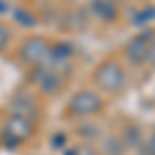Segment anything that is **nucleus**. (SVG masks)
I'll return each instance as SVG.
<instances>
[{
    "label": "nucleus",
    "instance_id": "6ab92c4d",
    "mask_svg": "<svg viewBox=\"0 0 155 155\" xmlns=\"http://www.w3.org/2000/svg\"><path fill=\"white\" fill-rule=\"evenodd\" d=\"M8 2H4V0H0V15H4V12H8Z\"/></svg>",
    "mask_w": 155,
    "mask_h": 155
},
{
    "label": "nucleus",
    "instance_id": "423d86ee",
    "mask_svg": "<svg viewBox=\"0 0 155 155\" xmlns=\"http://www.w3.org/2000/svg\"><path fill=\"white\" fill-rule=\"evenodd\" d=\"M31 81H33V85H35L41 93L54 95V93H58L60 89H62L64 77H60L58 72H54L52 68H48V66L41 64V66H35V68L31 71Z\"/></svg>",
    "mask_w": 155,
    "mask_h": 155
},
{
    "label": "nucleus",
    "instance_id": "f257e3e1",
    "mask_svg": "<svg viewBox=\"0 0 155 155\" xmlns=\"http://www.w3.org/2000/svg\"><path fill=\"white\" fill-rule=\"evenodd\" d=\"M93 83L104 93H118L126 85V71L120 66L116 60H107L99 64L93 72Z\"/></svg>",
    "mask_w": 155,
    "mask_h": 155
},
{
    "label": "nucleus",
    "instance_id": "0eeeda50",
    "mask_svg": "<svg viewBox=\"0 0 155 155\" xmlns=\"http://www.w3.org/2000/svg\"><path fill=\"white\" fill-rule=\"evenodd\" d=\"M74 54L72 44H58L56 48H50V54L44 66L52 68L54 72H58L60 77H64L66 72H71V58Z\"/></svg>",
    "mask_w": 155,
    "mask_h": 155
},
{
    "label": "nucleus",
    "instance_id": "f3484780",
    "mask_svg": "<svg viewBox=\"0 0 155 155\" xmlns=\"http://www.w3.org/2000/svg\"><path fill=\"white\" fill-rule=\"evenodd\" d=\"M64 134H54V137H52V147H54V149H62V147H64Z\"/></svg>",
    "mask_w": 155,
    "mask_h": 155
},
{
    "label": "nucleus",
    "instance_id": "ddd939ff",
    "mask_svg": "<svg viewBox=\"0 0 155 155\" xmlns=\"http://www.w3.org/2000/svg\"><path fill=\"white\" fill-rule=\"evenodd\" d=\"M12 15H15V21H17V23H21L23 27H33V25L37 23V21H35V17H33L31 12L21 11V8H17V11L12 12Z\"/></svg>",
    "mask_w": 155,
    "mask_h": 155
},
{
    "label": "nucleus",
    "instance_id": "f8f14e48",
    "mask_svg": "<svg viewBox=\"0 0 155 155\" xmlns=\"http://www.w3.org/2000/svg\"><path fill=\"white\" fill-rule=\"evenodd\" d=\"M153 19H155V6H147V8H143L139 15L132 17V23L134 25H145V23H149V21H153Z\"/></svg>",
    "mask_w": 155,
    "mask_h": 155
},
{
    "label": "nucleus",
    "instance_id": "4468645a",
    "mask_svg": "<svg viewBox=\"0 0 155 155\" xmlns=\"http://www.w3.org/2000/svg\"><path fill=\"white\" fill-rule=\"evenodd\" d=\"M77 132H79L83 139H93V137L99 134V130H97L95 124H81V126L77 128Z\"/></svg>",
    "mask_w": 155,
    "mask_h": 155
},
{
    "label": "nucleus",
    "instance_id": "dca6fc26",
    "mask_svg": "<svg viewBox=\"0 0 155 155\" xmlns=\"http://www.w3.org/2000/svg\"><path fill=\"white\" fill-rule=\"evenodd\" d=\"M8 29L4 27V25H0V50L6 48V44H8Z\"/></svg>",
    "mask_w": 155,
    "mask_h": 155
},
{
    "label": "nucleus",
    "instance_id": "1a4fd4ad",
    "mask_svg": "<svg viewBox=\"0 0 155 155\" xmlns=\"http://www.w3.org/2000/svg\"><path fill=\"white\" fill-rule=\"evenodd\" d=\"M89 8H91V15L93 17L106 21V23L114 21L118 17V8H116L114 0H91L89 2Z\"/></svg>",
    "mask_w": 155,
    "mask_h": 155
},
{
    "label": "nucleus",
    "instance_id": "2eb2a0df",
    "mask_svg": "<svg viewBox=\"0 0 155 155\" xmlns=\"http://www.w3.org/2000/svg\"><path fill=\"white\" fill-rule=\"evenodd\" d=\"M139 153L141 155H155V132L147 141H143V145L139 147Z\"/></svg>",
    "mask_w": 155,
    "mask_h": 155
},
{
    "label": "nucleus",
    "instance_id": "a211bd4d",
    "mask_svg": "<svg viewBox=\"0 0 155 155\" xmlns=\"http://www.w3.org/2000/svg\"><path fill=\"white\" fill-rule=\"evenodd\" d=\"M147 62H149V66H151V68H155V39H153V44H151V50H149V58H147Z\"/></svg>",
    "mask_w": 155,
    "mask_h": 155
},
{
    "label": "nucleus",
    "instance_id": "f03ea898",
    "mask_svg": "<svg viewBox=\"0 0 155 155\" xmlns=\"http://www.w3.org/2000/svg\"><path fill=\"white\" fill-rule=\"evenodd\" d=\"M101 107H104V99L99 93L91 91V89H81L71 97L68 114L77 116V118H91L101 112Z\"/></svg>",
    "mask_w": 155,
    "mask_h": 155
},
{
    "label": "nucleus",
    "instance_id": "9b49d317",
    "mask_svg": "<svg viewBox=\"0 0 155 155\" xmlns=\"http://www.w3.org/2000/svg\"><path fill=\"white\" fill-rule=\"evenodd\" d=\"M122 141H124V145H126V147L139 149V147L143 145V137H141V130H139V128H134V126L126 128V130H124V134H122Z\"/></svg>",
    "mask_w": 155,
    "mask_h": 155
},
{
    "label": "nucleus",
    "instance_id": "7ed1b4c3",
    "mask_svg": "<svg viewBox=\"0 0 155 155\" xmlns=\"http://www.w3.org/2000/svg\"><path fill=\"white\" fill-rule=\"evenodd\" d=\"M33 134V122L19 116H11L2 128V145L8 149H17L21 143L29 141Z\"/></svg>",
    "mask_w": 155,
    "mask_h": 155
},
{
    "label": "nucleus",
    "instance_id": "39448f33",
    "mask_svg": "<svg viewBox=\"0 0 155 155\" xmlns=\"http://www.w3.org/2000/svg\"><path fill=\"white\" fill-rule=\"evenodd\" d=\"M50 54V46L44 37L33 35V37H27L23 44H21V50H19V56L25 64L29 66H41L46 58Z\"/></svg>",
    "mask_w": 155,
    "mask_h": 155
},
{
    "label": "nucleus",
    "instance_id": "9d476101",
    "mask_svg": "<svg viewBox=\"0 0 155 155\" xmlns=\"http://www.w3.org/2000/svg\"><path fill=\"white\" fill-rule=\"evenodd\" d=\"M101 151H104V155H124L126 145L122 141V137L107 134V137H104V141H101Z\"/></svg>",
    "mask_w": 155,
    "mask_h": 155
},
{
    "label": "nucleus",
    "instance_id": "6e6552de",
    "mask_svg": "<svg viewBox=\"0 0 155 155\" xmlns=\"http://www.w3.org/2000/svg\"><path fill=\"white\" fill-rule=\"evenodd\" d=\"M8 110H11V116H19V118H25L29 122H35V118L39 116L35 97L29 93H17L11 99Z\"/></svg>",
    "mask_w": 155,
    "mask_h": 155
},
{
    "label": "nucleus",
    "instance_id": "20e7f679",
    "mask_svg": "<svg viewBox=\"0 0 155 155\" xmlns=\"http://www.w3.org/2000/svg\"><path fill=\"white\" fill-rule=\"evenodd\" d=\"M153 39H155V33L151 31V29H145L143 33L134 35L130 41L126 44L124 54H126V60L130 62L132 66H139V64H145V62H147Z\"/></svg>",
    "mask_w": 155,
    "mask_h": 155
}]
</instances>
